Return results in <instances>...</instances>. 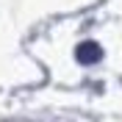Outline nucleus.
I'll return each instance as SVG.
<instances>
[{"label":"nucleus","mask_w":122,"mask_h":122,"mask_svg":"<svg viewBox=\"0 0 122 122\" xmlns=\"http://www.w3.org/2000/svg\"><path fill=\"white\" fill-rule=\"evenodd\" d=\"M75 58H78V64H86V67H92V64H97V61L103 58V47H100L97 42L86 39V42H81V45L75 47Z\"/></svg>","instance_id":"f257e3e1"}]
</instances>
